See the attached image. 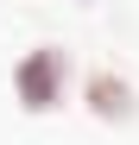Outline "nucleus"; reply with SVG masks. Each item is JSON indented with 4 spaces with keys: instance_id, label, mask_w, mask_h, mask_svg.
Returning <instances> with one entry per match:
<instances>
[{
    "instance_id": "f257e3e1",
    "label": "nucleus",
    "mask_w": 139,
    "mask_h": 145,
    "mask_svg": "<svg viewBox=\"0 0 139 145\" xmlns=\"http://www.w3.org/2000/svg\"><path fill=\"white\" fill-rule=\"evenodd\" d=\"M7 82H13L19 114L44 120V114H57V107L70 101V88H76V57H70L63 44H32L26 57H13Z\"/></svg>"
},
{
    "instance_id": "f03ea898",
    "label": "nucleus",
    "mask_w": 139,
    "mask_h": 145,
    "mask_svg": "<svg viewBox=\"0 0 139 145\" xmlns=\"http://www.w3.org/2000/svg\"><path fill=\"white\" fill-rule=\"evenodd\" d=\"M76 95H82V114L101 120V126H133L139 120V82L114 63H95L76 76Z\"/></svg>"
},
{
    "instance_id": "7ed1b4c3",
    "label": "nucleus",
    "mask_w": 139,
    "mask_h": 145,
    "mask_svg": "<svg viewBox=\"0 0 139 145\" xmlns=\"http://www.w3.org/2000/svg\"><path fill=\"white\" fill-rule=\"evenodd\" d=\"M76 7H95V0H76Z\"/></svg>"
}]
</instances>
